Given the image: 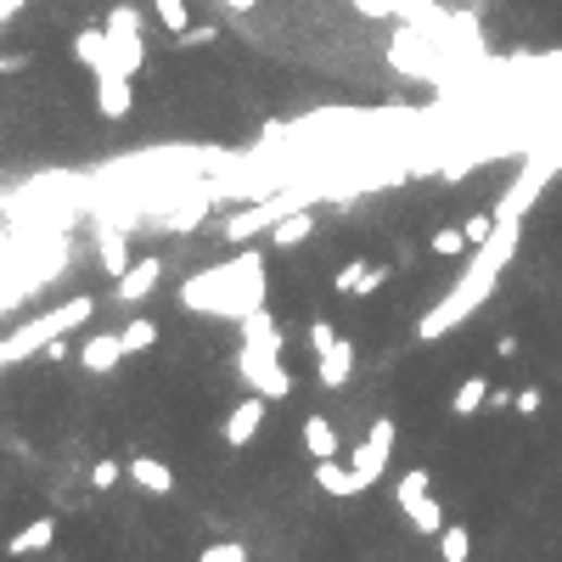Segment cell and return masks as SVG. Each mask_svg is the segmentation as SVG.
I'll return each instance as SVG.
<instances>
[{
  "instance_id": "4dcf8cb0",
  "label": "cell",
  "mask_w": 562,
  "mask_h": 562,
  "mask_svg": "<svg viewBox=\"0 0 562 562\" xmlns=\"http://www.w3.org/2000/svg\"><path fill=\"white\" fill-rule=\"evenodd\" d=\"M124 473H129V467H118V461H96V467H90V484H96V489H113Z\"/></svg>"
},
{
  "instance_id": "ba28073f",
  "label": "cell",
  "mask_w": 562,
  "mask_h": 562,
  "mask_svg": "<svg viewBox=\"0 0 562 562\" xmlns=\"http://www.w3.org/2000/svg\"><path fill=\"white\" fill-rule=\"evenodd\" d=\"M287 209H299L287 191H282V197H264V203H253V209H237V214H230L220 230H225V242H230V248H248V242L259 237V230H271Z\"/></svg>"
},
{
  "instance_id": "f35d334b",
  "label": "cell",
  "mask_w": 562,
  "mask_h": 562,
  "mask_svg": "<svg viewBox=\"0 0 562 562\" xmlns=\"http://www.w3.org/2000/svg\"><path fill=\"white\" fill-rule=\"evenodd\" d=\"M225 7H230V12H242V17H248V12L259 7V0H225Z\"/></svg>"
},
{
  "instance_id": "7a4b0ae2",
  "label": "cell",
  "mask_w": 562,
  "mask_h": 562,
  "mask_svg": "<svg viewBox=\"0 0 562 562\" xmlns=\"http://www.w3.org/2000/svg\"><path fill=\"white\" fill-rule=\"evenodd\" d=\"M517 248V214H501V225H495V237L478 248V264L467 276H461L455 287H450V299L434 310V315H422V338H445L450 326H461L467 321L489 292H495V276H501V264H507V253Z\"/></svg>"
},
{
  "instance_id": "277c9868",
  "label": "cell",
  "mask_w": 562,
  "mask_h": 562,
  "mask_svg": "<svg viewBox=\"0 0 562 562\" xmlns=\"http://www.w3.org/2000/svg\"><path fill=\"white\" fill-rule=\"evenodd\" d=\"M90 315H96V299H90V292H79V299L57 304V310H46V315H35V321H23L17 333L0 338V372H7V366H23L28 354H40V349L57 344L62 333H79Z\"/></svg>"
},
{
  "instance_id": "1f68e13d",
  "label": "cell",
  "mask_w": 562,
  "mask_h": 562,
  "mask_svg": "<svg viewBox=\"0 0 562 562\" xmlns=\"http://www.w3.org/2000/svg\"><path fill=\"white\" fill-rule=\"evenodd\" d=\"M540 405H546V394H540V388L512 394V411H517V416H540Z\"/></svg>"
},
{
  "instance_id": "484cf974",
  "label": "cell",
  "mask_w": 562,
  "mask_h": 562,
  "mask_svg": "<svg viewBox=\"0 0 562 562\" xmlns=\"http://www.w3.org/2000/svg\"><path fill=\"white\" fill-rule=\"evenodd\" d=\"M214 40H220V28H214V23H186L180 35H175V46H180V51H203V46H214Z\"/></svg>"
},
{
  "instance_id": "7c38bea8",
  "label": "cell",
  "mask_w": 562,
  "mask_h": 562,
  "mask_svg": "<svg viewBox=\"0 0 562 562\" xmlns=\"http://www.w3.org/2000/svg\"><path fill=\"white\" fill-rule=\"evenodd\" d=\"M388 461H394V445L388 439H360L354 450H349V467H354V478H360V489H372L383 473H388Z\"/></svg>"
},
{
  "instance_id": "603a6c76",
  "label": "cell",
  "mask_w": 562,
  "mask_h": 562,
  "mask_svg": "<svg viewBox=\"0 0 562 562\" xmlns=\"http://www.w3.org/2000/svg\"><path fill=\"white\" fill-rule=\"evenodd\" d=\"M439 557H445V562H467V557H473V535H467L461 523H445V528H439Z\"/></svg>"
},
{
  "instance_id": "2e32d148",
  "label": "cell",
  "mask_w": 562,
  "mask_h": 562,
  "mask_svg": "<svg viewBox=\"0 0 562 562\" xmlns=\"http://www.w3.org/2000/svg\"><path fill=\"white\" fill-rule=\"evenodd\" d=\"M310 237H315V214H310L304 203L287 209V214L271 225V242H276V248H299V242H310Z\"/></svg>"
},
{
  "instance_id": "74e56055",
  "label": "cell",
  "mask_w": 562,
  "mask_h": 562,
  "mask_svg": "<svg viewBox=\"0 0 562 562\" xmlns=\"http://www.w3.org/2000/svg\"><path fill=\"white\" fill-rule=\"evenodd\" d=\"M23 7H28V0H0V23H12Z\"/></svg>"
},
{
  "instance_id": "d6a6232c",
  "label": "cell",
  "mask_w": 562,
  "mask_h": 562,
  "mask_svg": "<svg viewBox=\"0 0 562 562\" xmlns=\"http://www.w3.org/2000/svg\"><path fill=\"white\" fill-rule=\"evenodd\" d=\"M388 276H394L388 264H372V271H366V282H360V292H354V299H372V292H383V287H388Z\"/></svg>"
},
{
  "instance_id": "5bb4252c",
  "label": "cell",
  "mask_w": 562,
  "mask_h": 562,
  "mask_svg": "<svg viewBox=\"0 0 562 562\" xmlns=\"http://www.w3.org/2000/svg\"><path fill=\"white\" fill-rule=\"evenodd\" d=\"M51 540H57V517H35L7 540V557H40V551H51Z\"/></svg>"
},
{
  "instance_id": "e0dca14e",
  "label": "cell",
  "mask_w": 562,
  "mask_h": 562,
  "mask_svg": "<svg viewBox=\"0 0 562 562\" xmlns=\"http://www.w3.org/2000/svg\"><path fill=\"white\" fill-rule=\"evenodd\" d=\"M74 62H85L90 74L113 68V51H108V28H79V35H74Z\"/></svg>"
},
{
  "instance_id": "83f0119b",
  "label": "cell",
  "mask_w": 562,
  "mask_h": 562,
  "mask_svg": "<svg viewBox=\"0 0 562 562\" xmlns=\"http://www.w3.org/2000/svg\"><path fill=\"white\" fill-rule=\"evenodd\" d=\"M366 271H372V259H349L344 271H333V287H338V292H360V282H366Z\"/></svg>"
},
{
  "instance_id": "f546056e",
  "label": "cell",
  "mask_w": 562,
  "mask_h": 562,
  "mask_svg": "<svg viewBox=\"0 0 562 562\" xmlns=\"http://www.w3.org/2000/svg\"><path fill=\"white\" fill-rule=\"evenodd\" d=\"M461 225H467V242L484 248V242L495 237V225H501V214H473V220H461Z\"/></svg>"
},
{
  "instance_id": "8fae6325",
  "label": "cell",
  "mask_w": 562,
  "mask_h": 562,
  "mask_svg": "<svg viewBox=\"0 0 562 562\" xmlns=\"http://www.w3.org/2000/svg\"><path fill=\"white\" fill-rule=\"evenodd\" d=\"M129 108H136L129 74H118V68H102V74H96V113H102V118H129Z\"/></svg>"
},
{
  "instance_id": "3957f363",
  "label": "cell",
  "mask_w": 562,
  "mask_h": 562,
  "mask_svg": "<svg viewBox=\"0 0 562 562\" xmlns=\"http://www.w3.org/2000/svg\"><path fill=\"white\" fill-rule=\"evenodd\" d=\"M237 377L248 383V394H264V400H287L292 377L282 372V333L271 310H248L242 315V349H237Z\"/></svg>"
},
{
  "instance_id": "6da1fadb",
  "label": "cell",
  "mask_w": 562,
  "mask_h": 562,
  "mask_svg": "<svg viewBox=\"0 0 562 562\" xmlns=\"http://www.w3.org/2000/svg\"><path fill=\"white\" fill-rule=\"evenodd\" d=\"M180 304L197 310V315H220V321H242L248 310L264 304V253L248 248L230 264H214V271L191 276L180 287Z\"/></svg>"
},
{
  "instance_id": "4fadbf2b",
  "label": "cell",
  "mask_w": 562,
  "mask_h": 562,
  "mask_svg": "<svg viewBox=\"0 0 562 562\" xmlns=\"http://www.w3.org/2000/svg\"><path fill=\"white\" fill-rule=\"evenodd\" d=\"M124 354H129V349H124L118 333H96V338H85V349H79V366L96 372V377H108V372H118Z\"/></svg>"
},
{
  "instance_id": "cb8c5ba5",
  "label": "cell",
  "mask_w": 562,
  "mask_h": 562,
  "mask_svg": "<svg viewBox=\"0 0 562 562\" xmlns=\"http://www.w3.org/2000/svg\"><path fill=\"white\" fill-rule=\"evenodd\" d=\"M118 338H124V349H129V354H141V349H152V344H158V321H147V315H129Z\"/></svg>"
},
{
  "instance_id": "f1b7e54d",
  "label": "cell",
  "mask_w": 562,
  "mask_h": 562,
  "mask_svg": "<svg viewBox=\"0 0 562 562\" xmlns=\"http://www.w3.org/2000/svg\"><path fill=\"white\" fill-rule=\"evenodd\" d=\"M203 562H248V546L242 540H214V546H203Z\"/></svg>"
},
{
  "instance_id": "5b68a950",
  "label": "cell",
  "mask_w": 562,
  "mask_h": 562,
  "mask_svg": "<svg viewBox=\"0 0 562 562\" xmlns=\"http://www.w3.org/2000/svg\"><path fill=\"white\" fill-rule=\"evenodd\" d=\"M394 507L405 512V523L416 528L422 540H439V528H445V507H439V495H434V478H427V467L400 473V484H394Z\"/></svg>"
},
{
  "instance_id": "e575fe53",
  "label": "cell",
  "mask_w": 562,
  "mask_h": 562,
  "mask_svg": "<svg viewBox=\"0 0 562 562\" xmlns=\"http://www.w3.org/2000/svg\"><path fill=\"white\" fill-rule=\"evenodd\" d=\"M489 411H512V394L507 388H489Z\"/></svg>"
},
{
  "instance_id": "9a60e30c",
  "label": "cell",
  "mask_w": 562,
  "mask_h": 562,
  "mask_svg": "<svg viewBox=\"0 0 562 562\" xmlns=\"http://www.w3.org/2000/svg\"><path fill=\"white\" fill-rule=\"evenodd\" d=\"M129 478H136L147 495H158V501L175 495V473H170V461H158V455H136L129 461Z\"/></svg>"
},
{
  "instance_id": "44dd1931",
  "label": "cell",
  "mask_w": 562,
  "mask_h": 562,
  "mask_svg": "<svg viewBox=\"0 0 562 562\" xmlns=\"http://www.w3.org/2000/svg\"><path fill=\"white\" fill-rule=\"evenodd\" d=\"M489 377H467L455 394H450V416H478V411H489Z\"/></svg>"
},
{
  "instance_id": "52a82bcc",
  "label": "cell",
  "mask_w": 562,
  "mask_h": 562,
  "mask_svg": "<svg viewBox=\"0 0 562 562\" xmlns=\"http://www.w3.org/2000/svg\"><path fill=\"white\" fill-rule=\"evenodd\" d=\"M102 28H108L113 68L136 79V74H141V62H147V46H141V12H136V7H113Z\"/></svg>"
},
{
  "instance_id": "ffe728a7",
  "label": "cell",
  "mask_w": 562,
  "mask_h": 562,
  "mask_svg": "<svg viewBox=\"0 0 562 562\" xmlns=\"http://www.w3.org/2000/svg\"><path fill=\"white\" fill-rule=\"evenodd\" d=\"M315 484H321L326 495H338V501H349V495H366V489H360V478H354V467H338V455H333V461H315Z\"/></svg>"
},
{
  "instance_id": "ac0fdd59",
  "label": "cell",
  "mask_w": 562,
  "mask_h": 562,
  "mask_svg": "<svg viewBox=\"0 0 562 562\" xmlns=\"http://www.w3.org/2000/svg\"><path fill=\"white\" fill-rule=\"evenodd\" d=\"M96 259H102L108 276H124V271H129V242H124L118 225H102V230H96Z\"/></svg>"
},
{
  "instance_id": "836d02e7",
  "label": "cell",
  "mask_w": 562,
  "mask_h": 562,
  "mask_svg": "<svg viewBox=\"0 0 562 562\" xmlns=\"http://www.w3.org/2000/svg\"><path fill=\"white\" fill-rule=\"evenodd\" d=\"M354 12L360 17H394V12H400V0H354Z\"/></svg>"
},
{
  "instance_id": "7402d4cb",
  "label": "cell",
  "mask_w": 562,
  "mask_h": 562,
  "mask_svg": "<svg viewBox=\"0 0 562 562\" xmlns=\"http://www.w3.org/2000/svg\"><path fill=\"white\" fill-rule=\"evenodd\" d=\"M427 248H434L439 259H461L473 242H467V225H439L434 237H427Z\"/></svg>"
},
{
  "instance_id": "d590c367",
  "label": "cell",
  "mask_w": 562,
  "mask_h": 562,
  "mask_svg": "<svg viewBox=\"0 0 562 562\" xmlns=\"http://www.w3.org/2000/svg\"><path fill=\"white\" fill-rule=\"evenodd\" d=\"M12 68H28V51H12V57H0V74H12Z\"/></svg>"
},
{
  "instance_id": "4316f807",
  "label": "cell",
  "mask_w": 562,
  "mask_h": 562,
  "mask_svg": "<svg viewBox=\"0 0 562 562\" xmlns=\"http://www.w3.org/2000/svg\"><path fill=\"white\" fill-rule=\"evenodd\" d=\"M209 214V197H197V203L191 209H180V214H170V220H163V225H152V230H175V237H180V230H191L197 220H203Z\"/></svg>"
},
{
  "instance_id": "d4e9b609",
  "label": "cell",
  "mask_w": 562,
  "mask_h": 562,
  "mask_svg": "<svg viewBox=\"0 0 562 562\" xmlns=\"http://www.w3.org/2000/svg\"><path fill=\"white\" fill-rule=\"evenodd\" d=\"M152 7V17L163 23V35H180V28L191 23V12H186V0H147Z\"/></svg>"
},
{
  "instance_id": "9c48e42d",
  "label": "cell",
  "mask_w": 562,
  "mask_h": 562,
  "mask_svg": "<svg viewBox=\"0 0 562 562\" xmlns=\"http://www.w3.org/2000/svg\"><path fill=\"white\" fill-rule=\"evenodd\" d=\"M264 416H271V400H264V394H248V400H237V405L225 411V422H220V439H225L230 450H248V445L259 439Z\"/></svg>"
},
{
  "instance_id": "8992f818",
  "label": "cell",
  "mask_w": 562,
  "mask_h": 562,
  "mask_svg": "<svg viewBox=\"0 0 562 562\" xmlns=\"http://www.w3.org/2000/svg\"><path fill=\"white\" fill-rule=\"evenodd\" d=\"M310 349H315V377H321V388H344V383L354 377V344H349L326 315L310 321Z\"/></svg>"
},
{
  "instance_id": "8d00e7d4",
  "label": "cell",
  "mask_w": 562,
  "mask_h": 562,
  "mask_svg": "<svg viewBox=\"0 0 562 562\" xmlns=\"http://www.w3.org/2000/svg\"><path fill=\"white\" fill-rule=\"evenodd\" d=\"M495 354L512 360V354H517V338H512V333H501V338H495Z\"/></svg>"
},
{
  "instance_id": "d6986e66",
  "label": "cell",
  "mask_w": 562,
  "mask_h": 562,
  "mask_svg": "<svg viewBox=\"0 0 562 562\" xmlns=\"http://www.w3.org/2000/svg\"><path fill=\"white\" fill-rule=\"evenodd\" d=\"M304 450H310V461H333L344 445H338V427L326 422L321 411L315 416H304Z\"/></svg>"
},
{
  "instance_id": "30bf717a",
  "label": "cell",
  "mask_w": 562,
  "mask_h": 562,
  "mask_svg": "<svg viewBox=\"0 0 562 562\" xmlns=\"http://www.w3.org/2000/svg\"><path fill=\"white\" fill-rule=\"evenodd\" d=\"M163 271H170V264H163L158 253L129 259V271L113 276V299H118V304H147L152 292H158V282H163Z\"/></svg>"
}]
</instances>
